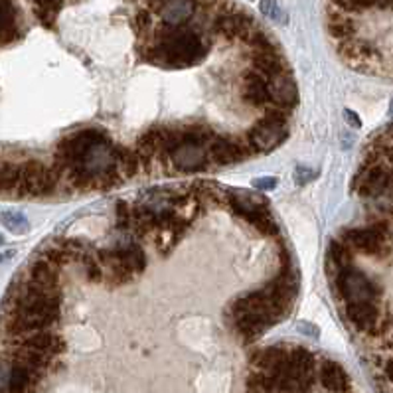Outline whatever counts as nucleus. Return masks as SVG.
<instances>
[{
  "mask_svg": "<svg viewBox=\"0 0 393 393\" xmlns=\"http://www.w3.org/2000/svg\"><path fill=\"white\" fill-rule=\"evenodd\" d=\"M212 42L194 28L162 26L154 32L151 46L146 48V60L161 70H186L208 56Z\"/></svg>",
  "mask_w": 393,
  "mask_h": 393,
  "instance_id": "1",
  "label": "nucleus"
},
{
  "mask_svg": "<svg viewBox=\"0 0 393 393\" xmlns=\"http://www.w3.org/2000/svg\"><path fill=\"white\" fill-rule=\"evenodd\" d=\"M223 200L232 208V212L247 223H251L257 232L265 237H279V223L275 222L269 204L261 196L249 192L232 190L223 194Z\"/></svg>",
  "mask_w": 393,
  "mask_h": 393,
  "instance_id": "2",
  "label": "nucleus"
},
{
  "mask_svg": "<svg viewBox=\"0 0 393 393\" xmlns=\"http://www.w3.org/2000/svg\"><path fill=\"white\" fill-rule=\"evenodd\" d=\"M107 141H111V137L97 127H85V129L71 132L58 142L56 156H54V168L60 174H66L71 168L80 166L83 158L89 154L91 149H95L97 144Z\"/></svg>",
  "mask_w": 393,
  "mask_h": 393,
  "instance_id": "3",
  "label": "nucleus"
},
{
  "mask_svg": "<svg viewBox=\"0 0 393 393\" xmlns=\"http://www.w3.org/2000/svg\"><path fill=\"white\" fill-rule=\"evenodd\" d=\"M342 239L352 251H358L373 259H387L393 251V235L389 225L378 222L368 227H352L344 230Z\"/></svg>",
  "mask_w": 393,
  "mask_h": 393,
  "instance_id": "4",
  "label": "nucleus"
},
{
  "mask_svg": "<svg viewBox=\"0 0 393 393\" xmlns=\"http://www.w3.org/2000/svg\"><path fill=\"white\" fill-rule=\"evenodd\" d=\"M289 115L282 113L277 107H267L265 119L255 123L249 135H247V146L255 154H267L273 152L277 146H281L282 142L289 137Z\"/></svg>",
  "mask_w": 393,
  "mask_h": 393,
  "instance_id": "5",
  "label": "nucleus"
},
{
  "mask_svg": "<svg viewBox=\"0 0 393 393\" xmlns=\"http://www.w3.org/2000/svg\"><path fill=\"white\" fill-rule=\"evenodd\" d=\"M332 282L336 294L344 303H360V301L382 303V287L372 281L366 273L356 269L354 265H348L338 273H334Z\"/></svg>",
  "mask_w": 393,
  "mask_h": 393,
  "instance_id": "6",
  "label": "nucleus"
},
{
  "mask_svg": "<svg viewBox=\"0 0 393 393\" xmlns=\"http://www.w3.org/2000/svg\"><path fill=\"white\" fill-rule=\"evenodd\" d=\"M61 174L54 166H44L40 161H30L20 164V182L16 186V194L32 196V198H48L58 192Z\"/></svg>",
  "mask_w": 393,
  "mask_h": 393,
  "instance_id": "7",
  "label": "nucleus"
},
{
  "mask_svg": "<svg viewBox=\"0 0 393 393\" xmlns=\"http://www.w3.org/2000/svg\"><path fill=\"white\" fill-rule=\"evenodd\" d=\"M393 170L385 166L382 161H378L373 154L368 156L358 176L354 178V190L362 198H380L392 188Z\"/></svg>",
  "mask_w": 393,
  "mask_h": 393,
  "instance_id": "8",
  "label": "nucleus"
},
{
  "mask_svg": "<svg viewBox=\"0 0 393 393\" xmlns=\"http://www.w3.org/2000/svg\"><path fill=\"white\" fill-rule=\"evenodd\" d=\"M344 314L348 323L366 336H378V334L385 332L387 328V316L383 314L380 303H373V301L344 303Z\"/></svg>",
  "mask_w": 393,
  "mask_h": 393,
  "instance_id": "9",
  "label": "nucleus"
},
{
  "mask_svg": "<svg viewBox=\"0 0 393 393\" xmlns=\"http://www.w3.org/2000/svg\"><path fill=\"white\" fill-rule=\"evenodd\" d=\"M265 80H267V91H269V105L281 109L291 117V113L299 103V91H297V83L292 80L291 70L279 71Z\"/></svg>",
  "mask_w": 393,
  "mask_h": 393,
  "instance_id": "10",
  "label": "nucleus"
},
{
  "mask_svg": "<svg viewBox=\"0 0 393 393\" xmlns=\"http://www.w3.org/2000/svg\"><path fill=\"white\" fill-rule=\"evenodd\" d=\"M249 146L243 144L237 139L225 137V135H216L210 144H208V156L210 162L218 166H230V164H239V162L249 158Z\"/></svg>",
  "mask_w": 393,
  "mask_h": 393,
  "instance_id": "11",
  "label": "nucleus"
},
{
  "mask_svg": "<svg viewBox=\"0 0 393 393\" xmlns=\"http://www.w3.org/2000/svg\"><path fill=\"white\" fill-rule=\"evenodd\" d=\"M213 32L225 40H245L251 34L257 24L249 14L242 11L220 12L213 20Z\"/></svg>",
  "mask_w": 393,
  "mask_h": 393,
  "instance_id": "12",
  "label": "nucleus"
},
{
  "mask_svg": "<svg viewBox=\"0 0 393 393\" xmlns=\"http://www.w3.org/2000/svg\"><path fill=\"white\" fill-rule=\"evenodd\" d=\"M166 156H168V162L172 166L182 172L206 170L210 164L208 149L204 144H196V142H182L176 149L166 152Z\"/></svg>",
  "mask_w": 393,
  "mask_h": 393,
  "instance_id": "13",
  "label": "nucleus"
},
{
  "mask_svg": "<svg viewBox=\"0 0 393 393\" xmlns=\"http://www.w3.org/2000/svg\"><path fill=\"white\" fill-rule=\"evenodd\" d=\"M12 346H20L32 352L44 354V356H50V358H58L60 354H63L66 350V342L61 340L60 336L56 332L48 330H36V332L24 334L18 338H11Z\"/></svg>",
  "mask_w": 393,
  "mask_h": 393,
  "instance_id": "14",
  "label": "nucleus"
},
{
  "mask_svg": "<svg viewBox=\"0 0 393 393\" xmlns=\"http://www.w3.org/2000/svg\"><path fill=\"white\" fill-rule=\"evenodd\" d=\"M152 8L158 14L164 26L180 28L194 18V14L198 11V0H161Z\"/></svg>",
  "mask_w": 393,
  "mask_h": 393,
  "instance_id": "15",
  "label": "nucleus"
},
{
  "mask_svg": "<svg viewBox=\"0 0 393 393\" xmlns=\"http://www.w3.org/2000/svg\"><path fill=\"white\" fill-rule=\"evenodd\" d=\"M318 380L323 383V387L328 393H348L352 392V382L350 375L344 370L342 363L334 362V360H323L318 363Z\"/></svg>",
  "mask_w": 393,
  "mask_h": 393,
  "instance_id": "16",
  "label": "nucleus"
},
{
  "mask_svg": "<svg viewBox=\"0 0 393 393\" xmlns=\"http://www.w3.org/2000/svg\"><path fill=\"white\" fill-rule=\"evenodd\" d=\"M242 99L253 107L267 109L269 107V91H267V80L257 71L243 73L242 77Z\"/></svg>",
  "mask_w": 393,
  "mask_h": 393,
  "instance_id": "17",
  "label": "nucleus"
},
{
  "mask_svg": "<svg viewBox=\"0 0 393 393\" xmlns=\"http://www.w3.org/2000/svg\"><path fill=\"white\" fill-rule=\"evenodd\" d=\"M107 253L111 255L115 261H119L121 265H125L129 271H132L135 275H141L146 269V253L142 249L141 245L137 243H123V245H115L109 247Z\"/></svg>",
  "mask_w": 393,
  "mask_h": 393,
  "instance_id": "18",
  "label": "nucleus"
},
{
  "mask_svg": "<svg viewBox=\"0 0 393 393\" xmlns=\"http://www.w3.org/2000/svg\"><path fill=\"white\" fill-rule=\"evenodd\" d=\"M20 38L18 11L12 0H0V44H11Z\"/></svg>",
  "mask_w": 393,
  "mask_h": 393,
  "instance_id": "19",
  "label": "nucleus"
},
{
  "mask_svg": "<svg viewBox=\"0 0 393 393\" xmlns=\"http://www.w3.org/2000/svg\"><path fill=\"white\" fill-rule=\"evenodd\" d=\"M60 267L54 265L51 261H48L46 257L32 261L30 269H28V279L34 282H38L42 287H48V289H60Z\"/></svg>",
  "mask_w": 393,
  "mask_h": 393,
  "instance_id": "20",
  "label": "nucleus"
},
{
  "mask_svg": "<svg viewBox=\"0 0 393 393\" xmlns=\"http://www.w3.org/2000/svg\"><path fill=\"white\" fill-rule=\"evenodd\" d=\"M328 32H330L334 40L340 44V42L354 40L358 26L346 12L338 11V8H330V12H328Z\"/></svg>",
  "mask_w": 393,
  "mask_h": 393,
  "instance_id": "21",
  "label": "nucleus"
},
{
  "mask_svg": "<svg viewBox=\"0 0 393 393\" xmlns=\"http://www.w3.org/2000/svg\"><path fill=\"white\" fill-rule=\"evenodd\" d=\"M354 265V253L352 249L342 242V239H332L328 243V249H326V267L328 273L334 275L344 267Z\"/></svg>",
  "mask_w": 393,
  "mask_h": 393,
  "instance_id": "22",
  "label": "nucleus"
},
{
  "mask_svg": "<svg viewBox=\"0 0 393 393\" xmlns=\"http://www.w3.org/2000/svg\"><path fill=\"white\" fill-rule=\"evenodd\" d=\"M334 8L352 14L366 11H393V0H330Z\"/></svg>",
  "mask_w": 393,
  "mask_h": 393,
  "instance_id": "23",
  "label": "nucleus"
},
{
  "mask_svg": "<svg viewBox=\"0 0 393 393\" xmlns=\"http://www.w3.org/2000/svg\"><path fill=\"white\" fill-rule=\"evenodd\" d=\"M32 4H34V14L38 16V20L50 28L58 18V12L63 6V0H32Z\"/></svg>",
  "mask_w": 393,
  "mask_h": 393,
  "instance_id": "24",
  "label": "nucleus"
},
{
  "mask_svg": "<svg viewBox=\"0 0 393 393\" xmlns=\"http://www.w3.org/2000/svg\"><path fill=\"white\" fill-rule=\"evenodd\" d=\"M18 182H20V164L2 162L0 164V192L16 190Z\"/></svg>",
  "mask_w": 393,
  "mask_h": 393,
  "instance_id": "25",
  "label": "nucleus"
},
{
  "mask_svg": "<svg viewBox=\"0 0 393 393\" xmlns=\"http://www.w3.org/2000/svg\"><path fill=\"white\" fill-rule=\"evenodd\" d=\"M0 223L6 230H11L12 233H26V230H28V220L20 212L0 213Z\"/></svg>",
  "mask_w": 393,
  "mask_h": 393,
  "instance_id": "26",
  "label": "nucleus"
},
{
  "mask_svg": "<svg viewBox=\"0 0 393 393\" xmlns=\"http://www.w3.org/2000/svg\"><path fill=\"white\" fill-rule=\"evenodd\" d=\"M251 184L253 188H257V190H275L277 184H279V180L273 178V176H265V178H255Z\"/></svg>",
  "mask_w": 393,
  "mask_h": 393,
  "instance_id": "27",
  "label": "nucleus"
},
{
  "mask_svg": "<svg viewBox=\"0 0 393 393\" xmlns=\"http://www.w3.org/2000/svg\"><path fill=\"white\" fill-rule=\"evenodd\" d=\"M294 178H297L299 184H306L308 180L316 178V172H311L306 166H299V168H297V174H294Z\"/></svg>",
  "mask_w": 393,
  "mask_h": 393,
  "instance_id": "28",
  "label": "nucleus"
},
{
  "mask_svg": "<svg viewBox=\"0 0 393 393\" xmlns=\"http://www.w3.org/2000/svg\"><path fill=\"white\" fill-rule=\"evenodd\" d=\"M261 11L265 16H269V18H277V4H275V0H261Z\"/></svg>",
  "mask_w": 393,
  "mask_h": 393,
  "instance_id": "29",
  "label": "nucleus"
},
{
  "mask_svg": "<svg viewBox=\"0 0 393 393\" xmlns=\"http://www.w3.org/2000/svg\"><path fill=\"white\" fill-rule=\"evenodd\" d=\"M383 375H385L387 382L393 383V358L387 360V362H383Z\"/></svg>",
  "mask_w": 393,
  "mask_h": 393,
  "instance_id": "30",
  "label": "nucleus"
},
{
  "mask_svg": "<svg viewBox=\"0 0 393 393\" xmlns=\"http://www.w3.org/2000/svg\"><path fill=\"white\" fill-rule=\"evenodd\" d=\"M299 328H301V330H303L304 334H308V336H311V334H313L314 338H316V336H318V330H316V328H314V324L301 323V326H299Z\"/></svg>",
  "mask_w": 393,
  "mask_h": 393,
  "instance_id": "31",
  "label": "nucleus"
},
{
  "mask_svg": "<svg viewBox=\"0 0 393 393\" xmlns=\"http://www.w3.org/2000/svg\"><path fill=\"white\" fill-rule=\"evenodd\" d=\"M344 115H346V119H350V125H352V127H360V117H358L356 113L346 111Z\"/></svg>",
  "mask_w": 393,
  "mask_h": 393,
  "instance_id": "32",
  "label": "nucleus"
},
{
  "mask_svg": "<svg viewBox=\"0 0 393 393\" xmlns=\"http://www.w3.org/2000/svg\"><path fill=\"white\" fill-rule=\"evenodd\" d=\"M2 243H4V237H2V235H0V245H2Z\"/></svg>",
  "mask_w": 393,
  "mask_h": 393,
  "instance_id": "33",
  "label": "nucleus"
}]
</instances>
